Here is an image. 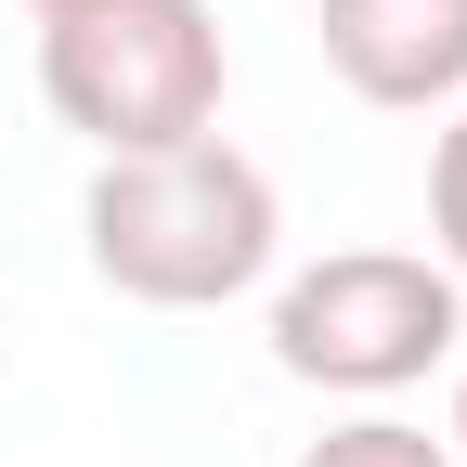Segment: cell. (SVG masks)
Listing matches in <instances>:
<instances>
[{
  "label": "cell",
  "mask_w": 467,
  "mask_h": 467,
  "mask_svg": "<svg viewBox=\"0 0 467 467\" xmlns=\"http://www.w3.org/2000/svg\"><path fill=\"white\" fill-rule=\"evenodd\" d=\"M91 260L117 299L143 312H208L273 260V182L260 156H234L221 130H182L156 156H104L91 169Z\"/></svg>",
  "instance_id": "cell-1"
},
{
  "label": "cell",
  "mask_w": 467,
  "mask_h": 467,
  "mask_svg": "<svg viewBox=\"0 0 467 467\" xmlns=\"http://www.w3.org/2000/svg\"><path fill=\"white\" fill-rule=\"evenodd\" d=\"M39 91L78 143L156 156L221 117V14L208 0H78L39 14Z\"/></svg>",
  "instance_id": "cell-2"
},
{
  "label": "cell",
  "mask_w": 467,
  "mask_h": 467,
  "mask_svg": "<svg viewBox=\"0 0 467 467\" xmlns=\"http://www.w3.org/2000/svg\"><path fill=\"white\" fill-rule=\"evenodd\" d=\"M273 350L312 389H402L454 350V273L402 260V247H337L273 299Z\"/></svg>",
  "instance_id": "cell-3"
},
{
  "label": "cell",
  "mask_w": 467,
  "mask_h": 467,
  "mask_svg": "<svg viewBox=\"0 0 467 467\" xmlns=\"http://www.w3.org/2000/svg\"><path fill=\"white\" fill-rule=\"evenodd\" d=\"M325 66L364 104L467 91V0H325Z\"/></svg>",
  "instance_id": "cell-4"
},
{
  "label": "cell",
  "mask_w": 467,
  "mask_h": 467,
  "mask_svg": "<svg viewBox=\"0 0 467 467\" xmlns=\"http://www.w3.org/2000/svg\"><path fill=\"white\" fill-rule=\"evenodd\" d=\"M299 467H454L429 429H402V416H350V429H325Z\"/></svg>",
  "instance_id": "cell-5"
},
{
  "label": "cell",
  "mask_w": 467,
  "mask_h": 467,
  "mask_svg": "<svg viewBox=\"0 0 467 467\" xmlns=\"http://www.w3.org/2000/svg\"><path fill=\"white\" fill-rule=\"evenodd\" d=\"M429 221H441V247H454V273H467V117H454L441 156H429Z\"/></svg>",
  "instance_id": "cell-6"
},
{
  "label": "cell",
  "mask_w": 467,
  "mask_h": 467,
  "mask_svg": "<svg viewBox=\"0 0 467 467\" xmlns=\"http://www.w3.org/2000/svg\"><path fill=\"white\" fill-rule=\"evenodd\" d=\"M454 454H467V377H454Z\"/></svg>",
  "instance_id": "cell-7"
},
{
  "label": "cell",
  "mask_w": 467,
  "mask_h": 467,
  "mask_svg": "<svg viewBox=\"0 0 467 467\" xmlns=\"http://www.w3.org/2000/svg\"><path fill=\"white\" fill-rule=\"evenodd\" d=\"M26 14H78V0H26Z\"/></svg>",
  "instance_id": "cell-8"
}]
</instances>
